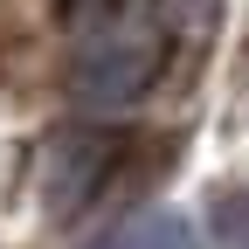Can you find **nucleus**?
Instances as JSON below:
<instances>
[{"instance_id":"obj_1","label":"nucleus","mask_w":249,"mask_h":249,"mask_svg":"<svg viewBox=\"0 0 249 249\" xmlns=\"http://www.w3.org/2000/svg\"><path fill=\"white\" fill-rule=\"evenodd\" d=\"M166 35L139 14H104L97 28H83V42L70 55V97L90 111H124L160 83Z\"/></svg>"},{"instance_id":"obj_2","label":"nucleus","mask_w":249,"mask_h":249,"mask_svg":"<svg viewBox=\"0 0 249 249\" xmlns=\"http://www.w3.org/2000/svg\"><path fill=\"white\" fill-rule=\"evenodd\" d=\"M111 152H118V139L70 132V139L55 145V160H49V180H42L49 208H55V214H76V208H83V201L104 187V173H111Z\"/></svg>"},{"instance_id":"obj_3","label":"nucleus","mask_w":249,"mask_h":249,"mask_svg":"<svg viewBox=\"0 0 249 249\" xmlns=\"http://www.w3.org/2000/svg\"><path fill=\"white\" fill-rule=\"evenodd\" d=\"M118 249H208V235L187 222V214H173V208H152V214H139V222L118 235Z\"/></svg>"},{"instance_id":"obj_4","label":"nucleus","mask_w":249,"mask_h":249,"mask_svg":"<svg viewBox=\"0 0 249 249\" xmlns=\"http://www.w3.org/2000/svg\"><path fill=\"white\" fill-rule=\"evenodd\" d=\"M214 242L222 249H249V187H222L214 194Z\"/></svg>"}]
</instances>
